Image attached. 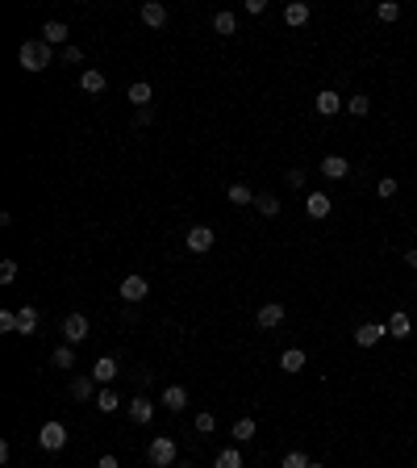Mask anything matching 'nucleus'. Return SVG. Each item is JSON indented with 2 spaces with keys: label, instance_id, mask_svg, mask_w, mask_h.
Wrapping results in <instances>:
<instances>
[{
  "label": "nucleus",
  "instance_id": "26",
  "mask_svg": "<svg viewBox=\"0 0 417 468\" xmlns=\"http://www.w3.org/2000/svg\"><path fill=\"white\" fill-rule=\"evenodd\" d=\"M226 201H230V205H254V192H250L246 184H230V188H226Z\"/></svg>",
  "mask_w": 417,
  "mask_h": 468
},
{
  "label": "nucleus",
  "instance_id": "3",
  "mask_svg": "<svg viewBox=\"0 0 417 468\" xmlns=\"http://www.w3.org/2000/svg\"><path fill=\"white\" fill-rule=\"evenodd\" d=\"M38 447H42V452H59V447H67V427H63V423H42Z\"/></svg>",
  "mask_w": 417,
  "mask_h": 468
},
{
  "label": "nucleus",
  "instance_id": "32",
  "mask_svg": "<svg viewBox=\"0 0 417 468\" xmlns=\"http://www.w3.org/2000/svg\"><path fill=\"white\" fill-rule=\"evenodd\" d=\"M309 464H313V460H309L305 452H288V456L280 460V468H309Z\"/></svg>",
  "mask_w": 417,
  "mask_h": 468
},
{
  "label": "nucleus",
  "instance_id": "9",
  "mask_svg": "<svg viewBox=\"0 0 417 468\" xmlns=\"http://www.w3.org/2000/svg\"><path fill=\"white\" fill-rule=\"evenodd\" d=\"M384 335H388V326H384V322H363V326L355 331V343H359V347H376Z\"/></svg>",
  "mask_w": 417,
  "mask_h": 468
},
{
  "label": "nucleus",
  "instance_id": "18",
  "mask_svg": "<svg viewBox=\"0 0 417 468\" xmlns=\"http://www.w3.org/2000/svg\"><path fill=\"white\" fill-rule=\"evenodd\" d=\"M384 326H388V335H392V339H409V331H413V318L405 314V309H396V314H392Z\"/></svg>",
  "mask_w": 417,
  "mask_h": 468
},
{
  "label": "nucleus",
  "instance_id": "37",
  "mask_svg": "<svg viewBox=\"0 0 417 468\" xmlns=\"http://www.w3.org/2000/svg\"><path fill=\"white\" fill-rule=\"evenodd\" d=\"M376 192H380V197H396V180H392V176H388V180H380V184H376Z\"/></svg>",
  "mask_w": 417,
  "mask_h": 468
},
{
  "label": "nucleus",
  "instance_id": "5",
  "mask_svg": "<svg viewBox=\"0 0 417 468\" xmlns=\"http://www.w3.org/2000/svg\"><path fill=\"white\" fill-rule=\"evenodd\" d=\"M213 238H217V234L208 230V226H192V230L184 234V243H188V251H192V255H204L208 247H213Z\"/></svg>",
  "mask_w": 417,
  "mask_h": 468
},
{
  "label": "nucleus",
  "instance_id": "27",
  "mask_svg": "<svg viewBox=\"0 0 417 468\" xmlns=\"http://www.w3.org/2000/svg\"><path fill=\"white\" fill-rule=\"evenodd\" d=\"M368 109H372V100L363 96V92H355V96H346V113L350 118H368Z\"/></svg>",
  "mask_w": 417,
  "mask_h": 468
},
{
  "label": "nucleus",
  "instance_id": "40",
  "mask_svg": "<svg viewBox=\"0 0 417 468\" xmlns=\"http://www.w3.org/2000/svg\"><path fill=\"white\" fill-rule=\"evenodd\" d=\"M263 9H267V0H246V13H254V17H259Z\"/></svg>",
  "mask_w": 417,
  "mask_h": 468
},
{
  "label": "nucleus",
  "instance_id": "17",
  "mask_svg": "<svg viewBox=\"0 0 417 468\" xmlns=\"http://www.w3.org/2000/svg\"><path fill=\"white\" fill-rule=\"evenodd\" d=\"M322 176H330V180H346V176H350V164L342 159V155H326V159H322Z\"/></svg>",
  "mask_w": 417,
  "mask_h": 468
},
{
  "label": "nucleus",
  "instance_id": "7",
  "mask_svg": "<svg viewBox=\"0 0 417 468\" xmlns=\"http://www.w3.org/2000/svg\"><path fill=\"white\" fill-rule=\"evenodd\" d=\"M63 339H67L71 347L84 343V339H88V318H84V314H67V318H63Z\"/></svg>",
  "mask_w": 417,
  "mask_h": 468
},
{
  "label": "nucleus",
  "instance_id": "41",
  "mask_svg": "<svg viewBox=\"0 0 417 468\" xmlns=\"http://www.w3.org/2000/svg\"><path fill=\"white\" fill-rule=\"evenodd\" d=\"M288 184H292V188H300V184H305V172H300V168H292V172H288Z\"/></svg>",
  "mask_w": 417,
  "mask_h": 468
},
{
  "label": "nucleus",
  "instance_id": "2",
  "mask_svg": "<svg viewBox=\"0 0 417 468\" xmlns=\"http://www.w3.org/2000/svg\"><path fill=\"white\" fill-rule=\"evenodd\" d=\"M146 460H150L154 468H171V464H176V439H171V435H154L150 447H146Z\"/></svg>",
  "mask_w": 417,
  "mask_h": 468
},
{
  "label": "nucleus",
  "instance_id": "19",
  "mask_svg": "<svg viewBox=\"0 0 417 468\" xmlns=\"http://www.w3.org/2000/svg\"><path fill=\"white\" fill-rule=\"evenodd\" d=\"M104 84H109V80H104V71H96V67H84V71H80V88H84V92L96 96V92H104Z\"/></svg>",
  "mask_w": 417,
  "mask_h": 468
},
{
  "label": "nucleus",
  "instance_id": "30",
  "mask_svg": "<svg viewBox=\"0 0 417 468\" xmlns=\"http://www.w3.org/2000/svg\"><path fill=\"white\" fill-rule=\"evenodd\" d=\"M92 385H96L92 377H75V381H71V397H75V401H88V397H92Z\"/></svg>",
  "mask_w": 417,
  "mask_h": 468
},
{
  "label": "nucleus",
  "instance_id": "36",
  "mask_svg": "<svg viewBox=\"0 0 417 468\" xmlns=\"http://www.w3.org/2000/svg\"><path fill=\"white\" fill-rule=\"evenodd\" d=\"M0 331H5V335L17 331V314H13V309H0Z\"/></svg>",
  "mask_w": 417,
  "mask_h": 468
},
{
  "label": "nucleus",
  "instance_id": "20",
  "mask_svg": "<svg viewBox=\"0 0 417 468\" xmlns=\"http://www.w3.org/2000/svg\"><path fill=\"white\" fill-rule=\"evenodd\" d=\"M67 34H71V30H67L63 21H46V25H42V42H46V46H63Z\"/></svg>",
  "mask_w": 417,
  "mask_h": 468
},
{
  "label": "nucleus",
  "instance_id": "15",
  "mask_svg": "<svg viewBox=\"0 0 417 468\" xmlns=\"http://www.w3.org/2000/svg\"><path fill=\"white\" fill-rule=\"evenodd\" d=\"M142 21H146L150 30H163V25H167V9L159 5V0H146V5H142Z\"/></svg>",
  "mask_w": 417,
  "mask_h": 468
},
{
  "label": "nucleus",
  "instance_id": "21",
  "mask_svg": "<svg viewBox=\"0 0 417 468\" xmlns=\"http://www.w3.org/2000/svg\"><path fill=\"white\" fill-rule=\"evenodd\" d=\"M150 96H154V88H150L146 80L130 84V105H138V109H150Z\"/></svg>",
  "mask_w": 417,
  "mask_h": 468
},
{
  "label": "nucleus",
  "instance_id": "44",
  "mask_svg": "<svg viewBox=\"0 0 417 468\" xmlns=\"http://www.w3.org/2000/svg\"><path fill=\"white\" fill-rule=\"evenodd\" d=\"M176 468H192V464H176Z\"/></svg>",
  "mask_w": 417,
  "mask_h": 468
},
{
  "label": "nucleus",
  "instance_id": "39",
  "mask_svg": "<svg viewBox=\"0 0 417 468\" xmlns=\"http://www.w3.org/2000/svg\"><path fill=\"white\" fill-rule=\"evenodd\" d=\"M96 468H121V464H117V456H109V452H104V456L96 460Z\"/></svg>",
  "mask_w": 417,
  "mask_h": 468
},
{
  "label": "nucleus",
  "instance_id": "10",
  "mask_svg": "<svg viewBox=\"0 0 417 468\" xmlns=\"http://www.w3.org/2000/svg\"><path fill=\"white\" fill-rule=\"evenodd\" d=\"M117 372H121V368H117V359H113V355H100V359L92 364V381H96V385H109Z\"/></svg>",
  "mask_w": 417,
  "mask_h": 468
},
{
  "label": "nucleus",
  "instance_id": "6",
  "mask_svg": "<svg viewBox=\"0 0 417 468\" xmlns=\"http://www.w3.org/2000/svg\"><path fill=\"white\" fill-rule=\"evenodd\" d=\"M254 322H259V331H272V326H280V322H284V305H280V301H267V305H259Z\"/></svg>",
  "mask_w": 417,
  "mask_h": 468
},
{
  "label": "nucleus",
  "instance_id": "34",
  "mask_svg": "<svg viewBox=\"0 0 417 468\" xmlns=\"http://www.w3.org/2000/svg\"><path fill=\"white\" fill-rule=\"evenodd\" d=\"M213 427H217V419H213L208 410H204V414H196V431H200V435H213Z\"/></svg>",
  "mask_w": 417,
  "mask_h": 468
},
{
  "label": "nucleus",
  "instance_id": "42",
  "mask_svg": "<svg viewBox=\"0 0 417 468\" xmlns=\"http://www.w3.org/2000/svg\"><path fill=\"white\" fill-rule=\"evenodd\" d=\"M405 264H409V268H417V247H413V251H405Z\"/></svg>",
  "mask_w": 417,
  "mask_h": 468
},
{
  "label": "nucleus",
  "instance_id": "43",
  "mask_svg": "<svg viewBox=\"0 0 417 468\" xmlns=\"http://www.w3.org/2000/svg\"><path fill=\"white\" fill-rule=\"evenodd\" d=\"M309 468H326V464H318V460H313V464H309Z\"/></svg>",
  "mask_w": 417,
  "mask_h": 468
},
{
  "label": "nucleus",
  "instance_id": "23",
  "mask_svg": "<svg viewBox=\"0 0 417 468\" xmlns=\"http://www.w3.org/2000/svg\"><path fill=\"white\" fill-rule=\"evenodd\" d=\"M280 368H284V372H300V368H305V351H300V347H288V351L280 355Z\"/></svg>",
  "mask_w": 417,
  "mask_h": 468
},
{
  "label": "nucleus",
  "instance_id": "35",
  "mask_svg": "<svg viewBox=\"0 0 417 468\" xmlns=\"http://www.w3.org/2000/svg\"><path fill=\"white\" fill-rule=\"evenodd\" d=\"M17 280V259H5L0 264V285H13Z\"/></svg>",
  "mask_w": 417,
  "mask_h": 468
},
{
  "label": "nucleus",
  "instance_id": "16",
  "mask_svg": "<svg viewBox=\"0 0 417 468\" xmlns=\"http://www.w3.org/2000/svg\"><path fill=\"white\" fill-rule=\"evenodd\" d=\"M309 17H313V9L305 5V0H288V5H284V21H288L292 30H296V25H305Z\"/></svg>",
  "mask_w": 417,
  "mask_h": 468
},
{
  "label": "nucleus",
  "instance_id": "33",
  "mask_svg": "<svg viewBox=\"0 0 417 468\" xmlns=\"http://www.w3.org/2000/svg\"><path fill=\"white\" fill-rule=\"evenodd\" d=\"M376 17H380V21H396V17H401V5H396V0H384V5L376 9Z\"/></svg>",
  "mask_w": 417,
  "mask_h": 468
},
{
  "label": "nucleus",
  "instance_id": "24",
  "mask_svg": "<svg viewBox=\"0 0 417 468\" xmlns=\"http://www.w3.org/2000/svg\"><path fill=\"white\" fill-rule=\"evenodd\" d=\"M254 205H259V214H263V218H276V214H280V197H276V192H259Z\"/></svg>",
  "mask_w": 417,
  "mask_h": 468
},
{
  "label": "nucleus",
  "instance_id": "22",
  "mask_svg": "<svg viewBox=\"0 0 417 468\" xmlns=\"http://www.w3.org/2000/svg\"><path fill=\"white\" fill-rule=\"evenodd\" d=\"M117 405H121V397H117V389H109V385H104V389L96 393V410H100V414H113Z\"/></svg>",
  "mask_w": 417,
  "mask_h": 468
},
{
  "label": "nucleus",
  "instance_id": "11",
  "mask_svg": "<svg viewBox=\"0 0 417 468\" xmlns=\"http://www.w3.org/2000/svg\"><path fill=\"white\" fill-rule=\"evenodd\" d=\"M146 293H150L146 276H126L121 280V301H146Z\"/></svg>",
  "mask_w": 417,
  "mask_h": 468
},
{
  "label": "nucleus",
  "instance_id": "38",
  "mask_svg": "<svg viewBox=\"0 0 417 468\" xmlns=\"http://www.w3.org/2000/svg\"><path fill=\"white\" fill-rule=\"evenodd\" d=\"M80 59H84L80 46H63V63H80Z\"/></svg>",
  "mask_w": 417,
  "mask_h": 468
},
{
  "label": "nucleus",
  "instance_id": "14",
  "mask_svg": "<svg viewBox=\"0 0 417 468\" xmlns=\"http://www.w3.org/2000/svg\"><path fill=\"white\" fill-rule=\"evenodd\" d=\"M159 401H163V410H171V414H180V410L188 405V389H184V385H167Z\"/></svg>",
  "mask_w": 417,
  "mask_h": 468
},
{
  "label": "nucleus",
  "instance_id": "29",
  "mask_svg": "<svg viewBox=\"0 0 417 468\" xmlns=\"http://www.w3.org/2000/svg\"><path fill=\"white\" fill-rule=\"evenodd\" d=\"M213 468H242V452H238V447H226V452H217Z\"/></svg>",
  "mask_w": 417,
  "mask_h": 468
},
{
  "label": "nucleus",
  "instance_id": "45",
  "mask_svg": "<svg viewBox=\"0 0 417 468\" xmlns=\"http://www.w3.org/2000/svg\"><path fill=\"white\" fill-rule=\"evenodd\" d=\"M413 468H417V460H413Z\"/></svg>",
  "mask_w": 417,
  "mask_h": 468
},
{
  "label": "nucleus",
  "instance_id": "25",
  "mask_svg": "<svg viewBox=\"0 0 417 468\" xmlns=\"http://www.w3.org/2000/svg\"><path fill=\"white\" fill-rule=\"evenodd\" d=\"M50 364H55V368H75V347H71V343L55 347V355H50Z\"/></svg>",
  "mask_w": 417,
  "mask_h": 468
},
{
  "label": "nucleus",
  "instance_id": "28",
  "mask_svg": "<svg viewBox=\"0 0 417 468\" xmlns=\"http://www.w3.org/2000/svg\"><path fill=\"white\" fill-rule=\"evenodd\" d=\"M213 30H217V34H226V38H230V34H234V30H238V21H234V13H230V9H222V13H213Z\"/></svg>",
  "mask_w": 417,
  "mask_h": 468
},
{
  "label": "nucleus",
  "instance_id": "12",
  "mask_svg": "<svg viewBox=\"0 0 417 468\" xmlns=\"http://www.w3.org/2000/svg\"><path fill=\"white\" fill-rule=\"evenodd\" d=\"M38 322H42L38 305H29V301H25V305L17 309V335H34V331H38Z\"/></svg>",
  "mask_w": 417,
  "mask_h": 468
},
{
  "label": "nucleus",
  "instance_id": "4",
  "mask_svg": "<svg viewBox=\"0 0 417 468\" xmlns=\"http://www.w3.org/2000/svg\"><path fill=\"white\" fill-rule=\"evenodd\" d=\"M313 109H318L322 118H334L338 109H346V100H342L334 88H322V92H318V100H313Z\"/></svg>",
  "mask_w": 417,
  "mask_h": 468
},
{
  "label": "nucleus",
  "instance_id": "31",
  "mask_svg": "<svg viewBox=\"0 0 417 468\" xmlns=\"http://www.w3.org/2000/svg\"><path fill=\"white\" fill-rule=\"evenodd\" d=\"M254 431H259V427H254V419H238V423H234V439H238V443L254 439Z\"/></svg>",
  "mask_w": 417,
  "mask_h": 468
},
{
  "label": "nucleus",
  "instance_id": "1",
  "mask_svg": "<svg viewBox=\"0 0 417 468\" xmlns=\"http://www.w3.org/2000/svg\"><path fill=\"white\" fill-rule=\"evenodd\" d=\"M50 46L42 42V38H29V42H21V50H17V63L25 67V71H46L50 67Z\"/></svg>",
  "mask_w": 417,
  "mask_h": 468
},
{
  "label": "nucleus",
  "instance_id": "8",
  "mask_svg": "<svg viewBox=\"0 0 417 468\" xmlns=\"http://www.w3.org/2000/svg\"><path fill=\"white\" fill-rule=\"evenodd\" d=\"M330 210H334V201H330L326 192H309V197H305V214H309V218L322 222V218H330Z\"/></svg>",
  "mask_w": 417,
  "mask_h": 468
},
{
  "label": "nucleus",
  "instance_id": "13",
  "mask_svg": "<svg viewBox=\"0 0 417 468\" xmlns=\"http://www.w3.org/2000/svg\"><path fill=\"white\" fill-rule=\"evenodd\" d=\"M130 419H134L138 427H146V423L154 419V401H150V397H130Z\"/></svg>",
  "mask_w": 417,
  "mask_h": 468
}]
</instances>
